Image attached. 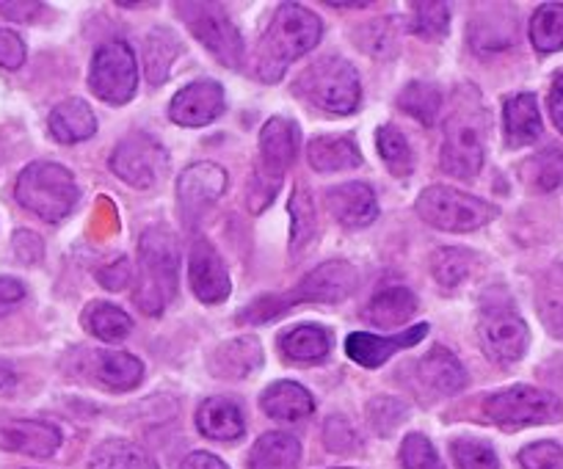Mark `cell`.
<instances>
[{
  "label": "cell",
  "instance_id": "obj_1",
  "mask_svg": "<svg viewBox=\"0 0 563 469\" xmlns=\"http://www.w3.org/2000/svg\"><path fill=\"white\" fill-rule=\"evenodd\" d=\"M323 25L318 14L299 3H282L271 18L257 47V75L265 83H276L290 64L310 53L321 42Z\"/></svg>",
  "mask_w": 563,
  "mask_h": 469
},
{
  "label": "cell",
  "instance_id": "obj_2",
  "mask_svg": "<svg viewBox=\"0 0 563 469\" xmlns=\"http://www.w3.org/2000/svg\"><path fill=\"white\" fill-rule=\"evenodd\" d=\"M360 284V273L351 263L332 260L318 266L316 271L307 273L299 282V288L288 290L282 295H265L241 310V321L246 323H265L271 317L282 315V312L294 310L299 304H338V301L349 299Z\"/></svg>",
  "mask_w": 563,
  "mask_h": 469
},
{
  "label": "cell",
  "instance_id": "obj_3",
  "mask_svg": "<svg viewBox=\"0 0 563 469\" xmlns=\"http://www.w3.org/2000/svg\"><path fill=\"white\" fill-rule=\"evenodd\" d=\"M180 246L166 226H153L141 235L135 304L147 315H161L177 295Z\"/></svg>",
  "mask_w": 563,
  "mask_h": 469
},
{
  "label": "cell",
  "instance_id": "obj_4",
  "mask_svg": "<svg viewBox=\"0 0 563 469\" xmlns=\"http://www.w3.org/2000/svg\"><path fill=\"white\" fill-rule=\"evenodd\" d=\"M14 197L25 210L40 215L42 221L56 224V221H64L73 213L80 191L69 169H64L62 164H51V160H40V164H31L20 171Z\"/></svg>",
  "mask_w": 563,
  "mask_h": 469
},
{
  "label": "cell",
  "instance_id": "obj_5",
  "mask_svg": "<svg viewBox=\"0 0 563 469\" xmlns=\"http://www.w3.org/2000/svg\"><path fill=\"white\" fill-rule=\"evenodd\" d=\"M296 94L305 97L312 108L327 113H354L362 100L360 72L345 58H318L296 80Z\"/></svg>",
  "mask_w": 563,
  "mask_h": 469
},
{
  "label": "cell",
  "instance_id": "obj_6",
  "mask_svg": "<svg viewBox=\"0 0 563 469\" xmlns=\"http://www.w3.org/2000/svg\"><path fill=\"white\" fill-rule=\"evenodd\" d=\"M486 149V116L473 102L456 97V111L445 122V144H442V169L459 180H470L484 166Z\"/></svg>",
  "mask_w": 563,
  "mask_h": 469
},
{
  "label": "cell",
  "instance_id": "obj_7",
  "mask_svg": "<svg viewBox=\"0 0 563 469\" xmlns=\"http://www.w3.org/2000/svg\"><path fill=\"white\" fill-rule=\"evenodd\" d=\"M415 210L426 224L448 232L481 230V226H486L497 215L495 204L445 186L426 188L417 197Z\"/></svg>",
  "mask_w": 563,
  "mask_h": 469
},
{
  "label": "cell",
  "instance_id": "obj_8",
  "mask_svg": "<svg viewBox=\"0 0 563 469\" xmlns=\"http://www.w3.org/2000/svg\"><path fill=\"white\" fill-rule=\"evenodd\" d=\"M486 420L500 428H525V425H550L563 417V403L552 392L536 387H508L495 392L484 403Z\"/></svg>",
  "mask_w": 563,
  "mask_h": 469
},
{
  "label": "cell",
  "instance_id": "obj_9",
  "mask_svg": "<svg viewBox=\"0 0 563 469\" xmlns=\"http://www.w3.org/2000/svg\"><path fill=\"white\" fill-rule=\"evenodd\" d=\"M183 23L188 25L194 36L219 58L224 67L238 69L243 64V40L238 25L230 14L213 3H177Z\"/></svg>",
  "mask_w": 563,
  "mask_h": 469
},
{
  "label": "cell",
  "instance_id": "obj_10",
  "mask_svg": "<svg viewBox=\"0 0 563 469\" xmlns=\"http://www.w3.org/2000/svg\"><path fill=\"white\" fill-rule=\"evenodd\" d=\"M111 171L128 186L147 191L158 186L169 171V153L158 138L147 133H130L113 149Z\"/></svg>",
  "mask_w": 563,
  "mask_h": 469
},
{
  "label": "cell",
  "instance_id": "obj_11",
  "mask_svg": "<svg viewBox=\"0 0 563 469\" xmlns=\"http://www.w3.org/2000/svg\"><path fill=\"white\" fill-rule=\"evenodd\" d=\"M135 83H139V67H135L133 51L124 42L102 45L91 62V91L111 105H124L135 94Z\"/></svg>",
  "mask_w": 563,
  "mask_h": 469
},
{
  "label": "cell",
  "instance_id": "obj_12",
  "mask_svg": "<svg viewBox=\"0 0 563 469\" xmlns=\"http://www.w3.org/2000/svg\"><path fill=\"white\" fill-rule=\"evenodd\" d=\"M478 337L492 362L511 365L525 357L530 334L511 306H486L478 323Z\"/></svg>",
  "mask_w": 563,
  "mask_h": 469
},
{
  "label": "cell",
  "instance_id": "obj_13",
  "mask_svg": "<svg viewBox=\"0 0 563 469\" xmlns=\"http://www.w3.org/2000/svg\"><path fill=\"white\" fill-rule=\"evenodd\" d=\"M227 188V171L221 166L202 160L188 166L177 180V202H180L186 224H197L210 208L221 199Z\"/></svg>",
  "mask_w": 563,
  "mask_h": 469
},
{
  "label": "cell",
  "instance_id": "obj_14",
  "mask_svg": "<svg viewBox=\"0 0 563 469\" xmlns=\"http://www.w3.org/2000/svg\"><path fill=\"white\" fill-rule=\"evenodd\" d=\"M301 147V131L288 116H274L260 131V166L263 175L282 180V175L294 166Z\"/></svg>",
  "mask_w": 563,
  "mask_h": 469
},
{
  "label": "cell",
  "instance_id": "obj_15",
  "mask_svg": "<svg viewBox=\"0 0 563 469\" xmlns=\"http://www.w3.org/2000/svg\"><path fill=\"white\" fill-rule=\"evenodd\" d=\"M224 105V89L216 80H197L177 91L169 105V116L183 127H202L219 120Z\"/></svg>",
  "mask_w": 563,
  "mask_h": 469
},
{
  "label": "cell",
  "instance_id": "obj_16",
  "mask_svg": "<svg viewBox=\"0 0 563 469\" xmlns=\"http://www.w3.org/2000/svg\"><path fill=\"white\" fill-rule=\"evenodd\" d=\"M426 334H429V326H426V323H417V326L406 328V332L395 334V337H378V334L354 332L345 339V354H349L356 365H362V368L376 370L382 368L393 354L420 343Z\"/></svg>",
  "mask_w": 563,
  "mask_h": 469
},
{
  "label": "cell",
  "instance_id": "obj_17",
  "mask_svg": "<svg viewBox=\"0 0 563 469\" xmlns=\"http://www.w3.org/2000/svg\"><path fill=\"white\" fill-rule=\"evenodd\" d=\"M188 277L191 290L205 304H221L230 295V273L224 260L208 241H197L191 246V260H188Z\"/></svg>",
  "mask_w": 563,
  "mask_h": 469
},
{
  "label": "cell",
  "instance_id": "obj_18",
  "mask_svg": "<svg viewBox=\"0 0 563 469\" xmlns=\"http://www.w3.org/2000/svg\"><path fill=\"white\" fill-rule=\"evenodd\" d=\"M0 447L34 458H51L62 447V431L42 420H7L0 423Z\"/></svg>",
  "mask_w": 563,
  "mask_h": 469
},
{
  "label": "cell",
  "instance_id": "obj_19",
  "mask_svg": "<svg viewBox=\"0 0 563 469\" xmlns=\"http://www.w3.org/2000/svg\"><path fill=\"white\" fill-rule=\"evenodd\" d=\"M327 208L334 219L343 226L360 230L376 221L378 215V199L371 186L365 182H345V186H334L327 191Z\"/></svg>",
  "mask_w": 563,
  "mask_h": 469
},
{
  "label": "cell",
  "instance_id": "obj_20",
  "mask_svg": "<svg viewBox=\"0 0 563 469\" xmlns=\"http://www.w3.org/2000/svg\"><path fill=\"white\" fill-rule=\"evenodd\" d=\"M86 373L113 392L133 390L144 376V365L124 350H89L84 354Z\"/></svg>",
  "mask_w": 563,
  "mask_h": 469
},
{
  "label": "cell",
  "instance_id": "obj_21",
  "mask_svg": "<svg viewBox=\"0 0 563 469\" xmlns=\"http://www.w3.org/2000/svg\"><path fill=\"white\" fill-rule=\"evenodd\" d=\"M263 365V348L254 337L227 339L210 354V373L219 379H246Z\"/></svg>",
  "mask_w": 563,
  "mask_h": 469
},
{
  "label": "cell",
  "instance_id": "obj_22",
  "mask_svg": "<svg viewBox=\"0 0 563 469\" xmlns=\"http://www.w3.org/2000/svg\"><path fill=\"white\" fill-rule=\"evenodd\" d=\"M260 406L271 420L279 423H299V420L310 417L316 412V401L310 392L296 381H276L260 398Z\"/></svg>",
  "mask_w": 563,
  "mask_h": 469
},
{
  "label": "cell",
  "instance_id": "obj_23",
  "mask_svg": "<svg viewBox=\"0 0 563 469\" xmlns=\"http://www.w3.org/2000/svg\"><path fill=\"white\" fill-rule=\"evenodd\" d=\"M197 428L208 439L235 442L246 431V423H243L241 406L235 401H230V398H208L197 412Z\"/></svg>",
  "mask_w": 563,
  "mask_h": 469
},
{
  "label": "cell",
  "instance_id": "obj_24",
  "mask_svg": "<svg viewBox=\"0 0 563 469\" xmlns=\"http://www.w3.org/2000/svg\"><path fill=\"white\" fill-rule=\"evenodd\" d=\"M417 373H420L422 384L440 395H456L459 390L467 387V370L448 348L429 350L417 365Z\"/></svg>",
  "mask_w": 563,
  "mask_h": 469
},
{
  "label": "cell",
  "instance_id": "obj_25",
  "mask_svg": "<svg viewBox=\"0 0 563 469\" xmlns=\"http://www.w3.org/2000/svg\"><path fill=\"white\" fill-rule=\"evenodd\" d=\"M51 133L62 144H78L95 136L97 120L89 102L84 100H64L51 111Z\"/></svg>",
  "mask_w": 563,
  "mask_h": 469
},
{
  "label": "cell",
  "instance_id": "obj_26",
  "mask_svg": "<svg viewBox=\"0 0 563 469\" xmlns=\"http://www.w3.org/2000/svg\"><path fill=\"white\" fill-rule=\"evenodd\" d=\"M503 122H506V138L511 147H525L541 136V113L533 94H514L503 108Z\"/></svg>",
  "mask_w": 563,
  "mask_h": 469
},
{
  "label": "cell",
  "instance_id": "obj_27",
  "mask_svg": "<svg viewBox=\"0 0 563 469\" xmlns=\"http://www.w3.org/2000/svg\"><path fill=\"white\" fill-rule=\"evenodd\" d=\"M307 160L316 171H345L362 166V153L351 136H318L307 147Z\"/></svg>",
  "mask_w": 563,
  "mask_h": 469
},
{
  "label": "cell",
  "instance_id": "obj_28",
  "mask_svg": "<svg viewBox=\"0 0 563 469\" xmlns=\"http://www.w3.org/2000/svg\"><path fill=\"white\" fill-rule=\"evenodd\" d=\"M417 312V295L406 288H387L371 299V304L362 310V317L373 326L393 328L411 321Z\"/></svg>",
  "mask_w": 563,
  "mask_h": 469
},
{
  "label": "cell",
  "instance_id": "obj_29",
  "mask_svg": "<svg viewBox=\"0 0 563 469\" xmlns=\"http://www.w3.org/2000/svg\"><path fill=\"white\" fill-rule=\"evenodd\" d=\"M301 458V445L290 434H265L254 442L249 469H296Z\"/></svg>",
  "mask_w": 563,
  "mask_h": 469
},
{
  "label": "cell",
  "instance_id": "obj_30",
  "mask_svg": "<svg viewBox=\"0 0 563 469\" xmlns=\"http://www.w3.org/2000/svg\"><path fill=\"white\" fill-rule=\"evenodd\" d=\"M279 350L294 362H318L332 350V334L321 326H296L279 337Z\"/></svg>",
  "mask_w": 563,
  "mask_h": 469
},
{
  "label": "cell",
  "instance_id": "obj_31",
  "mask_svg": "<svg viewBox=\"0 0 563 469\" xmlns=\"http://www.w3.org/2000/svg\"><path fill=\"white\" fill-rule=\"evenodd\" d=\"M84 328L89 334H95L97 339H102V343H119V339H124L130 334L133 321L119 306L108 304V301H95V304L86 306Z\"/></svg>",
  "mask_w": 563,
  "mask_h": 469
},
{
  "label": "cell",
  "instance_id": "obj_32",
  "mask_svg": "<svg viewBox=\"0 0 563 469\" xmlns=\"http://www.w3.org/2000/svg\"><path fill=\"white\" fill-rule=\"evenodd\" d=\"M290 257L299 260L301 252H307V246L316 238V208H312V197L305 186L294 188V197H290Z\"/></svg>",
  "mask_w": 563,
  "mask_h": 469
},
{
  "label": "cell",
  "instance_id": "obj_33",
  "mask_svg": "<svg viewBox=\"0 0 563 469\" xmlns=\"http://www.w3.org/2000/svg\"><path fill=\"white\" fill-rule=\"evenodd\" d=\"M91 469H158L139 445L124 439L102 442L91 456Z\"/></svg>",
  "mask_w": 563,
  "mask_h": 469
},
{
  "label": "cell",
  "instance_id": "obj_34",
  "mask_svg": "<svg viewBox=\"0 0 563 469\" xmlns=\"http://www.w3.org/2000/svg\"><path fill=\"white\" fill-rule=\"evenodd\" d=\"M522 182L533 191H555L563 186V149H544L522 164Z\"/></svg>",
  "mask_w": 563,
  "mask_h": 469
},
{
  "label": "cell",
  "instance_id": "obj_35",
  "mask_svg": "<svg viewBox=\"0 0 563 469\" xmlns=\"http://www.w3.org/2000/svg\"><path fill=\"white\" fill-rule=\"evenodd\" d=\"M530 42L539 53L563 51V3H544L530 20Z\"/></svg>",
  "mask_w": 563,
  "mask_h": 469
},
{
  "label": "cell",
  "instance_id": "obj_36",
  "mask_svg": "<svg viewBox=\"0 0 563 469\" xmlns=\"http://www.w3.org/2000/svg\"><path fill=\"white\" fill-rule=\"evenodd\" d=\"M177 53H180V42L175 40V34L166 29H155L147 36V45H144V62H147V78L155 86H161L166 80V75L172 72V64H175Z\"/></svg>",
  "mask_w": 563,
  "mask_h": 469
},
{
  "label": "cell",
  "instance_id": "obj_37",
  "mask_svg": "<svg viewBox=\"0 0 563 469\" xmlns=\"http://www.w3.org/2000/svg\"><path fill=\"white\" fill-rule=\"evenodd\" d=\"M398 105L400 111L415 116L420 125H434L437 113H440L442 105V94L437 86L426 83V80H411V83L398 94Z\"/></svg>",
  "mask_w": 563,
  "mask_h": 469
},
{
  "label": "cell",
  "instance_id": "obj_38",
  "mask_svg": "<svg viewBox=\"0 0 563 469\" xmlns=\"http://www.w3.org/2000/svg\"><path fill=\"white\" fill-rule=\"evenodd\" d=\"M376 144H378V155H382L384 164H387V169L393 171L395 177L411 175V169H415V155H411L409 142H406V136L398 131V127L393 125L378 127Z\"/></svg>",
  "mask_w": 563,
  "mask_h": 469
},
{
  "label": "cell",
  "instance_id": "obj_39",
  "mask_svg": "<svg viewBox=\"0 0 563 469\" xmlns=\"http://www.w3.org/2000/svg\"><path fill=\"white\" fill-rule=\"evenodd\" d=\"M354 42L367 56L389 58L395 56V47H398V31H395L393 20H371L354 31Z\"/></svg>",
  "mask_w": 563,
  "mask_h": 469
},
{
  "label": "cell",
  "instance_id": "obj_40",
  "mask_svg": "<svg viewBox=\"0 0 563 469\" xmlns=\"http://www.w3.org/2000/svg\"><path fill=\"white\" fill-rule=\"evenodd\" d=\"M411 29L422 40H445L448 29H451V9L445 3H415Z\"/></svg>",
  "mask_w": 563,
  "mask_h": 469
},
{
  "label": "cell",
  "instance_id": "obj_41",
  "mask_svg": "<svg viewBox=\"0 0 563 469\" xmlns=\"http://www.w3.org/2000/svg\"><path fill=\"white\" fill-rule=\"evenodd\" d=\"M470 268H473L470 252L453 249V246L440 249L431 260V271H434V279L442 288H459L470 277Z\"/></svg>",
  "mask_w": 563,
  "mask_h": 469
},
{
  "label": "cell",
  "instance_id": "obj_42",
  "mask_svg": "<svg viewBox=\"0 0 563 469\" xmlns=\"http://www.w3.org/2000/svg\"><path fill=\"white\" fill-rule=\"evenodd\" d=\"M451 456L459 469H500L497 453L486 442L470 439V436L451 442Z\"/></svg>",
  "mask_w": 563,
  "mask_h": 469
},
{
  "label": "cell",
  "instance_id": "obj_43",
  "mask_svg": "<svg viewBox=\"0 0 563 469\" xmlns=\"http://www.w3.org/2000/svg\"><path fill=\"white\" fill-rule=\"evenodd\" d=\"M400 464H404V469H445L429 436L422 434L406 436L404 445H400Z\"/></svg>",
  "mask_w": 563,
  "mask_h": 469
},
{
  "label": "cell",
  "instance_id": "obj_44",
  "mask_svg": "<svg viewBox=\"0 0 563 469\" xmlns=\"http://www.w3.org/2000/svg\"><path fill=\"white\" fill-rule=\"evenodd\" d=\"M406 417H409V406L395 401V398H376V401L367 403V420L382 436L393 434Z\"/></svg>",
  "mask_w": 563,
  "mask_h": 469
},
{
  "label": "cell",
  "instance_id": "obj_45",
  "mask_svg": "<svg viewBox=\"0 0 563 469\" xmlns=\"http://www.w3.org/2000/svg\"><path fill=\"white\" fill-rule=\"evenodd\" d=\"M522 469H563V450L555 442H536L519 453Z\"/></svg>",
  "mask_w": 563,
  "mask_h": 469
},
{
  "label": "cell",
  "instance_id": "obj_46",
  "mask_svg": "<svg viewBox=\"0 0 563 469\" xmlns=\"http://www.w3.org/2000/svg\"><path fill=\"white\" fill-rule=\"evenodd\" d=\"M279 182L282 180H274V177L263 175L260 169L254 171L252 182H249V210H252V213H260V210L268 208V204L274 202L276 191H279Z\"/></svg>",
  "mask_w": 563,
  "mask_h": 469
},
{
  "label": "cell",
  "instance_id": "obj_47",
  "mask_svg": "<svg viewBox=\"0 0 563 469\" xmlns=\"http://www.w3.org/2000/svg\"><path fill=\"white\" fill-rule=\"evenodd\" d=\"M323 442H327L329 450L334 453H345V450H356L360 447V439L356 434L351 431V425L345 423L343 417H332L323 428Z\"/></svg>",
  "mask_w": 563,
  "mask_h": 469
},
{
  "label": "cell",
  "instance_id": "obj_48",
  "mask_svg": "<svg viewBox=\"0 0 563 469\" xmlns=\"http://www.w3.org/2000/svg\"><path fill=\"white\" fill-rule=\"evenodd\" d=\"M25 62V45L18 34L0 29V67L18 69Z\"/></svg>",
  "mask_w": 563,
  "mask_h": 469
},
{
  "label": "cell",
  "instance_id": "obj_49",
  "mask_svg": "<svg viewBox=\"0 0 563 469\" xmlns=\"http://www.w3.org/2000/svg\"><path fill=\"white\" fill-rule=\"evenodd\" d=\"M12 246H14V255H18L20 263H25V266H34V263H40L42 255H45V244H42V238L29 230H20L18 235H14Z\"/></svg>",
  "mask_w": 563,
  "mask_h": 469
},
{
  "label": "cell",
  "instance_id": "obj_50",
  "mask_svg": "<svg viewBox=\"0 0 563 469\" xmlns=\"http://www.w3.org/2000/svg\"><path fill=\"white\" fill-rule=\"evenodd\" d=\"M130 279V263L117 260L113 266H106L100 271V284H106L108 290H122Z\"/></svg>",
  "mask_w": 563,
  "mask_h": 469
},
{
  "label": "cell",
  "instance_id": "obj_51",
  "mask_svg": "<svg viewBox=\"0 0 563 469\" xmlns=\"http://www.w3.org/2000/svg\"><path fill=\"white\" fill-rule=\"evenodd\" d=\"M25 299V288L12 277H0V312L12 310Z\"/></svg>",
  "mask_w": 563,
  "mask_h": 469
},
{
  "label": "cell",
  "instance_id": "obj_52",
  "mask_svg": "<svg viewBox=\"0 0 563 469\" xmlns=\"http://www.w3.org/2000/svg\"><path fill=\"white\" fill-rule=\"evenodd\" d=\"M550 116L558 125V131L563 133V72L555 75L550 89Z\"/></svg>",
  "mask_w": 563,
  "mask_h": 469
},
{
  "label": "cell",
  "instance_id": "obj_53",
  "mask_svg": "<svg viewBox=\"0 0 563 469\" xmlns=\"http://www.w3.org/2000/svg\"><path fill=\"white\" fill-rule=\"evenodd\" d=\"M180 469H227V464L216 458L213 453H191Z\"/></svg>",
  "mask_w": 563,
  "mask_h": 469
},
{
  "label": "cell",
  "instance_id": "obj_54",
  "mask_svg": "<svg viewBox=\"0 0 563 469\" xmlns=\"http://www.w3.org/2000/svg\"><path fill=\"white\" fill-rule=\"evenodd\" d=\"M0 12H7L9 20H34L42 12L40 3H0Z\"/></svg>",
  "mask_w": 563,
  "mask_h": 469
},
{
  "label": "cell",
  "instance_id": "obj_55",
  "mask_svg": "<svg viewBox=\"0 0 563 469\" xmlns=\"http://www.w3.org/2000/svg\"><path fill=\"white\" fill-rule=\"evenodd\" d=\"M12 384H14V370H12V365L3 362V359H0V390H7V387H12Z\"/></svg>",
  "mask_w": 563,
  "mask_h": 469
},
{
  "label": "cell",
  "instance_id": "obj_56",
  "mask_svg": "<svg viewBox=\"0 0 563 469\" xmlns=\"http://www.w3.org/2000/svg\"><path fill=\"white\" fill-rule=\"evenodd\" d=\"M338 469H349V467H338Z\"/></svg>",
  "mask_w": 563,
  "mask_h": 469
}]
</instances>
